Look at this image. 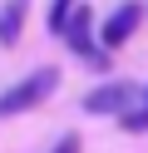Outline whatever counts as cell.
<instances>
[{
  "label": "cell",
  "instance_id": "277c9868",
  "mask_svg": "<svg viewBox=\"0 0 148 153\" xmlns=\"http://www.w3.org/2000/svg\"><path fill=\"white\" fill-rule=\"evenodd\" d=\"M138 20H143V5H138V0H123V5H118V10L104 20V30H99V45H104V50H123V40L138 30Z\"/></svg>",
  "mask_w": 148,
  "mask_h": 153
},
{
  "label": "cell",
  "instance_id": "ba28073f",
  "mask_svg": "<svg viewBox=\"0 0 148 153\" xmlns=\"http://www.w3.org/2000/svg\"><path fill=\"white\" fill-rule=\"evenodd\" d=\"M54 153H79V138H74V133H64V138L54 143Z\"/></svg>",
  "mask_w": 148,
  "mask_h": 153
},
{
  "label": "cell",
  "instance_id": "5b68a950",
  "mask_svg": "<svg viewBox=\"0 0 148 153\" xmlns=\"http://www.w3.org/2000/svg\"><path fill=\"white\" fill-rule=\"evenodd\" d=\"M25 15H30V0H5V10H0V45H15L20 40Z\"/></svg>",
  "mask_w": 148,
  "mask_h": 153
},
{
  "label": "cell",
  "instance_id": "6da1fadb",
  "mask_svg": "<svg viewBox=\"0 0 148 153\" xmlns=\"http://www.w3.org/2000/svg\"><path fill=\"white\" fill-rule=\"evenodd\" d=\"M54 89H59V69H54V64H45V69H30L20 84H10V89L0 94V119H15V114L39 109V104H45Z\"/></svg>",
  "mask_w": 148,
  "mask_h": 153
},
{
  "label": "cell",
  "instance_id": "3957f363",
  "mask_svg": "<svg viewBox=\"0 0 148 153\" xmlns=\"http://www.w3.org/2000/svg\"><path fill=\"white\" fill-rule=\"evenodd\" d=\"M64 45L79 54V59H89V64H104L109 59L104 45H94V10H89V5L74 10V20H69V30H64Z\"/></svg>",
  "mask_w": 148,
  "mask_h": 153
},
{
  "label": "cell",
  "instance_id": "52a82bcc",
  "mask_svg": "<svg viewBox=\"0 0 148 153\" xmlns=\"http://www.w3.org/2000/svg\"><path fill=\"white\" fill-rule=\"evenodd\" d=\"M74 10H79V0H49V30H54V35H64L69 30V20H74Z\"/></svg>",
  "mask_w": 148,
  "mask_h": 153
},
{
  "label": "cell",
  "instance_id": "8992f818",
  "mask_svg": "<svg viewBox=\"0 0 148 153\" xmlns=\"http://www.w3.org/2000/svg\"><path fill=\"white\" fill-rule=\"evenodd\" d=\"M118 128H128V133H148V84L138 89V99H133V109L118 119Z\"/></svg>",
  "mask_w": 148,
  "mask_h": 153
},
{
  "label": "cell",
  "instance_id": "7a4b0ae2",
  "mask_svg": "<svg viewBox=\"0 0 148 153\" xmlns=\"http://www.w3.org/2000/svg\"><path fill=\"white\" fill-rule=\"evenodd\" d=\"M138 89L143 84H128V79H104L99 89L84 94V114H114V119H123L128 109H133Z\"/></svg>",
  "mask_w": 148,
  "mask_h": 153
}]
</instances>
